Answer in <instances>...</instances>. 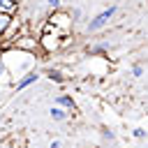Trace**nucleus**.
Listing matches in <instances>:
<instances>
[{
	"label": "nucleus",
	"mask_w": 148,
	"mask_h": 148,
	"mask_svg": "<svg viewBox=\"0 0 148 148\" xmlns=\"http://www.w3.org/2000/svg\"><path fill=\"white\" fill-rule=\"evenodd\" d=\"M46 2H49V7H53V9L60 5V0H46Z\"/></svg>",
	"instance_id": "14"
},
{
	"label": "nucleus",
	"mask_w": 148,
	"mask_h": 148,
	"mask_svg": "<svg viewBox=\"0 0 148 148\" xmlns=\"http://www.w3.org/2000/svg\"><path fill=\"white\" fill-rule=\"evenodd\" d=\"M0 46H2V37H0Z\"/></svg>",
	"instance_id": "17"
},
{
	"label": "nucleus",
	"mask_w": 148,
	"mask_h": 148,
	"mask_svg": "<svg viewBox=\"0 0 148 148\" xmlns=\"http://www.w3.org/2000/svg\"><path fill=\"white\" fill-rule=\"evenodd\" d=\"M141 74H143V67L141 65H134L132 67V76H141Z\"/></svg>",
	"instance_id": "11"
},
{
	"label": "nucleus",
	"mask_w": 148,
	"mask_h": 148,
	"mask_svg": "<svg viewBox=\"0 0 148 148\" xmlns=\"http://www.w3.org/2000/svg\"><path fill=\"white\" fill-rule=\"evenodd\" d=\"M46 76H49L53 83H62V81H65L62 72H60V69H53V67H49V69H46Z\"/></svg>",
	"instance_id": "8"
},
{
	"label": "nucleus",
	"mask_w": 148,
	"mask_h": 148,
	"mask_svg": "<svg viewBox=\"0 0 148 148\" xmlns=\"http://www.w3.org/2000/svg\"><path fill=\"white\" fill-rule=\"evenodd\" d=\"M51 118L53 120H58V123H62V120H67V116H69V111H65V109H60V106H51Z\"/></svg>",
	"instance_id": "7"
},
{
	"label": "nucleus",
	"mask_w": 148,
	"mask_h": 148,
	"mask_svg": "<svg viewBox=\"0 0 148 148\" xmlns=\"http://www.w3.org/2000/svg\"><path fill=\"white\" fill-rule=\"evenodd\" d=\"M5 74V62H2V58H0V76Z\"/></svg>",
	"instance_id": "16"
},
{
	"label": "nucleus",
	"mask_w": 148,
	"mask_h": 148,
	"mask_svg": "<svg viewBox=\"0 0 148 148\" xmlns=\"http://www.w3.org/2000/svg\"><path fill=\"white\" fill-rule=\"evenodd\" d=\"M9 49H18V51H25V53H35L39 51V42L30 35H21V37H14L9 42Z\"/></svg>",
	"instance_id": "3"
},
{
	"label": "nucleus",
	"mask_w": 148,
	"mask_h": 148,
	"mask_svg": "<svg viewBox=\"0 0 148 148\" xmlns=\"http://www.w3.org/2000/svg\"><path fill=\"white\" fill-rule=\"evenodd\" d=\"M49 148H60V141H51V146Z\"/></svg>",
	"instance_id": "15"
},
{
	"label": "nucleus",
	"mask_w": 148,
	"mask_h": 148,
	"mask_svg": "<svg viewBox=\"0 0 148 148\" xmlns=\"http://www.w3.org/2000/svg\"><path fill=\"white\" fill-rule=\"evenodd\" d=\"M116 12H118V7H116V5H111V7L102 9V12H99L90 23H88V32H97V30H102V28L113 18V14H116Z\"/></svg>",
	"instance_id": "2"
},
{
	"label": "nucleus",
	"mask_w": 148,
	"mask_h": 148,
	"mask_svg": "<svg viewBox=\"0 0 148 148\" xmlns=\"http://www.w3.org/2000/svg\"><path fill=\"white\" fill-rule=\"evenodd\" d=\"M37 42H39V51L51 53V51H56V49L60 46V32H58L53 25H46V32H44Z\"/></svg>",
	"instance_id": "1"
},
{
	"label": "nucleus",
	"mask_w": 148,
	"mask_h": 148,
	"mask_svg": "<svg viewBox=\"0 0 148 148\" xmlns=\"http://www.w3.org/2000/svg\"><path fill=\"white\" fill-rule=\"evenodd\" d=\"M104 139H109V141H113V139H116V134H113L111 130H104Z\"/></svg>",
	"instance_id": "13"
},
{
	"label": "nucleus",
	"mask_w": 148,
	"mask_h": 148,
	"mask_svg": "<svg viewBox=\"0 0 148 148\" xmlns=\"http://www.w3.org/2000/svg\"><path fill=\"white\" fill-rule=\"evenodd\" d=\"M53 106H60V109H65V111H74V109H76L74 99H72L69 95H58V97H56V104H53Z\"/></svg>",
	"instance_id": "5"
},
{
	"label": "nucleus",
	"mask_w": 148,
	"mask_h": 148,
	"mask_svg": "<svg viewBox=\"0 0 148 148\" xmlns=\"http://www.w3.org/2000/svg\"><path fill=\"white\" fill-rule=\"evenodd\" d=\"M12 18H14V16H9V14H2V12H0V37H2V35H5V30L9 28Z\"/></svg>",
	"instance_id": "9"
},
{
	"label": "nucleus",
	"mask_w": 148,
	"mask_h": 148,
	"mask_svg": "<svg viewBox=\"0 0 148 148\" xmlns=\"http://www.w3.org/2000/svg\"><path fill=\"white\" fill-rule=\"evenodd\" d=\"M16 9H18V0H0V12H2V14L14 16Z\"/></svg>",
	"instance_id": "6"
},
{
	"label": "nucleus",
	"mask_w": 148,
	"mask_h": 148,
	"mask_svg": "<svg viewBox=\"0 0 148 148\" xmlns=\"http://www.w3.org/2000/svg\"><path fill=\"white\" fill-rule=\"evenodd\" d=\"M69 18H72V21L81 18V12H79V9H72V12H69Z\"/></svg>",
	"instance_id": "12"
},
{
	"label": "nucleus",
	"mask_w": 148,
	"mask_h": 148,
	"mask_svg": "<svg viewBox=\"0 0 148 148\" xmlns=\"http://www.w3.org/2000/svg\"><path fill=\"white\" fill-rule=\"evenodd\" d=\"M39 81V74L37 72H28L23 79H18V83H16V90H25L28 86H32V83H37Z\"/></svg>",
	"instance_id": "4"
},
{
	"label": "nucleus",
	"mask_w": 148,
	"mask_h": 148,
	"mask_svg": "<svg viewBox=\"0 0 148 148\" xmlns=\"http://www.w3.org/2000/svg\"><path fill=\"white\" fill-rule=\"evenodd\" d=\"M132 134H134V139H146V130H141V127H136Z\"/></svg>",
	"instance_id": "10"
}]
</instances>
